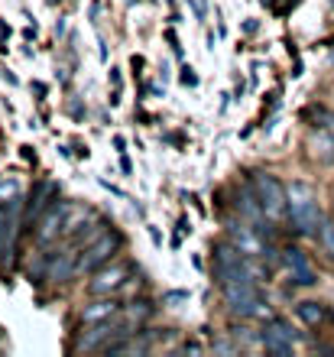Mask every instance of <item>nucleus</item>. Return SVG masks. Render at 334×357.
<instances>
[{
	"label": "nucleus",
	"instance_id": "nucleus-1",
	"mask_svg": "<svg viewBox=\"0 0 334 357\" xmlns=\"http://www.w3.org/2000/svg\"><path fill=\"white\" fill-rule=\"evenodd\" d=\"M286 195H289V218H292L296 231L298 234H315L318 225H321L315 188L305 185V182H292L286 188Z\"/></svg>",
	"mask_w": 334,
	"mask_h": 357
},
{
	"label": "nucleus",
	"instance_id": "nucleus-2",
	"mask_svg": "<svg viewBox=\"0 0 334 357\" xmlns=\"http://www.w3.org/2000/svg\"><path fill=\"white\" fill-rule=\"evenodd\" d=\"M214 273L218 280L224 282H234V280H253V270L247 264V257L237 244H218L214 247Z\"/></svg>",
	"mask_w": 334,
	"mask_h": 357
},
{
	"label": "nucleus",
	"instance_id": "nucleus-3",
	"mask_svg": "<svg viewBox=\"0 0 334 357\" xmlns=\"http://www.w3.org/2000/svg\"><path fill=\"white\" fill-rule=\"evenodd\" d=\"M253 188H257V195H260L263 208H266V218H282L289 211V195L282 182L276 176H269V172H253Z\"/></svg>",
	"mask_w": 334,
	"mask_h": 357
},
{
	"label": "nucleus",
	"instance_id": "nucleus-4",
	"mask_svg": "<svg viewBox=\"0 0 334 357\" xmlns=\"http://www.w3.org/2000/svg\"><path fill=\"white\" fill-rule=\"evenodd\" d=\"M224 302L234 315H253L257 305L263 302L260 289H257V280H234L224 282Z\"/></svg>",
	"mask_w": 334,
	"mask_h": 357
},
{
	"label": "nucleus",
	"instance_id": "nucleus-5",
	"mask_svg": "<svg viewBox=\"0 0 334 357\" xmlns=\"http://www.w3.org/2000/svg\"><path fill=\"white\" fill-rule=\"evenodd\" d=\"M121 244H123V237L117 234V231H104L94 244H88V250L82 254V270L84 273H94L98 266H104V264H111V257L121 250Z\"/></svg>",
	"mask_w": 334,
	"mask_h": 357
},
{
	"label": "nucleus",
	"instance_id": "nucleus-6",
	"mask_svg": "<svg viewBox=\"0 0 334 357\" xmlns=\"http://www.w3.org/2000/svg\"><path fill=\"white\" fill-rule=\"evenodd\" d=\"M130 280V264H104L94 270L91 282H88V292L91 296H111Z\"/></svg>",
	"mask_w": 334,
	"mask_h": 357
},
{
	"label": "nucleus",
	"instance_id": "nucleus-7",
	"mask_svg": "<svg viewBox=\"0 0 334 357\" xmlns=\"http://www.w3.org/2000/svg\"><path fill=\"white\" fill-rule=\"evenodd\" d=\"M82 257H78V250L75 247H68V250H56V254L46 257V276L52 282H66L72 280V273L82 270Z\"/></svg>",
	"mask_w": 334,
	"mask_h": 357
},
{
	"label": "nucleus",
	"instance_id": "nucleus-8",
	"mask_svg": "<svg viewBox=\"0 0 334 357\" xmlns=\"http://www.w3.org/2000/svg\"><path fill=\"white\" fill-rule=\"evenodd\" d=\"M296 341H298V335L292 331V325H286V321H273L269 328L260 331V344L266 351H276V354H292Z\"/></svg>",
	"mask_w": 334,
	"mask_h": 357
},
{
	"label": "nucleus",
	"instance_id": "nucleus-9",
	"mask_svg": "<svg viewBox=\"0 0 334 357\" xmlns=\"http://www.w3.org/2000/svg\"><path fill=\"white\" fill-rule=\"evenodd\" d=\"M66 211H68V202H59V198L46 208V211H43V218H39V231H36V237L43 241V244H52V241L62 234Z\"/></svg>",
	"mask_w": 334,
	"mask_h": 357
},
{
	"label": "nucleus",
	"instance_id": "nucleus-10",
	"mask_svg": "<svg viewBox=\"0 0 334 357\" xmlns=\"http://www.w3.org/2000/svg\"><path fill=\"white\" fill-rule=\"evenodd\" d=\"M282 264H286V270L292 273V282H296V286H315L318 282L315 270H312V264H308V257L302 254L298 247L282 250Z\"/></svg>",
	"mask_w": 334,
	"mask_h": 357
},
{
	"label": "nucleus",
	"instance_id": "nucleus-11",
	"mask_svg": "<svg viewBox=\"0 0 334 357\" xmlns=\"http://www.w3.org/2000/svg\"><path fill=\"white\" fill-rule=\"evenodd\" d=\"M227 231H231V241L237 247H241L243 254H250V257H257L260 254L263 257V250H266V247H263V231L260 227H247V225H241V221H231V225H227Z\"/></svg>",
	"mask_w": 334,
	"mask_h": 357
},
{
	"label": "nucleus",
	"instance_id": "nucleus-12",
	"mask_svg": "<svg viewBox=\"0 0 334 357\" xmlns=\"http://www.w3.org/2000/svg\"><path fill=\"white\" fill-rule=\"evenodd\" d=\"M17 208L20 198H10V208L0 205V264H7L10 250H13V234H17Z\"/></svg>",
	"mask_w": 334,
	"mask_h": 357
},
{
	"label": "nucleus",
	"instance_id": "nucleus-13",
	"mask_svg": "<svg viewBox=\"0 0 334 357\" xmlns=\"http://www.w3.org/2000/svg\"><path fill=\"white\" fill-rule=\"evenodd\" d=\"M237 208L243 211V218H250L253 225L263 231V218H266V208H263V202H260V195H257L253 182H250V185H243L241 192H237Z\"/></svg>",
	"mask_w": 334,
	"mask_h": 357
},
{
	"label": "nucleus",
	"instance_id": "nucleus-14",
	"mask_svg": "<svg viewBox=\"0 0 334 357\" xmlns=\"http://www.w3.org/2000/svg\"><path fill=\"white\" fill-rule=\"evenodd\" d=\"M52 202H56V185H52V182H39L36 195L29 198V208H26V218H23V225L29 227L33 221H39V218H43V211H46Z\"/></svg>",
	"mask_w": 334,
	"mask_h": 357
},
{
	"label": "nucleus",
	"instance_id": "nucleus-15",
	"mask_svg": "<svg viewBox=\"0 0 334 357\" xmlns=\"http://www.w3.org/2000/svg\"><path fill=\"white\" fill-rule=\"evenodd\" d=\"M111 335H121V328H114L111 321H94L91 328L78 335L75 348H78V351H91V348H98L104 338H111ZM121 338H123V335H121Z\"/></svg>",
	"mask_w": 334,
	"mask_h": 357
},
{
	"label": "nucleus",
	"instance_id": "nucleus-16",
	"mask_svg": "<svg viewBox=\"0 0 334 357\" xmlns=\"http://www.w3.org/2000/svg\"><path fill=\"white\" fill-rule=\"evenodd\" d=\"M117 312H121V305H117L111 296H101L98 302H91V305H84L82 309V321L84 325H94V321H111Z\"/></svg>",
	"mask_w": 334,
	"mask_h": 357
},
{
	"label": "nucleus",
	"instance_id": "nucleus-17",
	"mask_svg": "<svg viewBox=\"0 0 334 357\" xmlns=\"http://www.w3.org/2000/svg\"><path fill=\"white\" fill-rule=\"evenodd\" d=\"M296 315L305 321L308 328H318V325L325 321V305H321V302L305 299V302H298V305H296Z\"/></svg>",
	"mask_w": 334,
	"mask_h": 357
},
{
	"label": "nucleus",
	"instance_id": "nucleus-18",
	"mask_svg": "<svg viewBox=\"0 0 334 357\" xmlns=\"http://www.w3.org/2000/svg\"><path fill=\"white\" fill-rule=\"evenodd\" d=\"M146 354L149 351V344L146 341H130L127 335H123V341H117V344H107V354Z\"/></svg>",
	"mask_w": 334,
	"mask_h": 357
},
{
	"label": "nucleus",
	"instance_id": "nucleus-19",
	"mask_svg": "<svg viewBox=\"0 0 334 357\" xmlns=\"http://www.w3.org/2000/svg\"><path fill=\"white\" fill-rule=\"evenodd\" d=\"M321 244H325V250L334 257V221H325V225H321Z\"/></svg>",
	"mask_w": 334,
	"mask_h": 357
},
{
	"label": "nucleus",
	"instance_id": "nucleus-20",
	"mask_svg": "<svg viewBox=\"0 0 334 357\" xmlns=\"http://www.w3.org/2000/svg\"><path fill=\"white\" fill-rule=\"evenodd\" d=\"M20 195V185L13 178H0V198H17Z\"/></svg>",
	"mask_w": 334,
	"mask_h": 357
},
{
	"label": "nucleus",
	"instance_id": "nucleus-21",
	"mask_svg": "<svg viewBox=\"0 0 334 357\" xmlns=\"http://www.w3.org/2000/svg\"><path fill=\"white\" fill-rule=\"evenodd\" d=\"M296 3H298V0H273L269 7H273V13H276V17H282V13H289Z\"/></svg>",
	"mask_w": 334,
	"mask_h": 357
},
{
	"label": "nucleus",
	"instance_id": "nucleus-22",
	"mask_svg": "<svg viewBox=\"0 0 334 357\" xmlns=\"http://www.w3.org/2000/svg\"><path fill=\"white\" fill-rule=\"evenodd\" d=\"M214 351H218V354H237V344H231V341H214Z\"/></svg>",
	"mask_w": 334,
	"mask_h": 357
},
{
	"label": "nucleus",
	"instance_id": "nucleus-23",
	"mask_svg": "<svg viewBox=\"0 0 334 357\" xmlns=\"http://www.w3.org/2000/svg\"><path fill=\"white\" fill-rule=\"evenodd\" d=\"M182 85H188V88H195L198 85V75H195V72H192V68H182Z\"/></svg>",
	"mask_w": 334,
	"mask_h": 357
},
{
	"label": "nucleus",
	"instance_id": "nucleus-24",
	"mask_svg": "<svg viewBox=\"0 0 334 357\" xmlns=\"http://www.w3.org/2000/svg\"><path fill=\"white\" fill-rule=\"evenodd\" d=\"M182 299H188V292H169L166 296V302H182Z\"/></svg>",
	"mask_w": 334,
	"mask_h": 357
},
{
	"label": "nucleus",
	"instance_id": "nucleus-25",
	"mask_svg": "<svg viewBox=\"0 0 334 357\" xmlns=\"http://www.w3.org/2000/svg\"><path fill=\"white\" fill-rule=\"evenodd\" d=\"M111 82H114V88H121V72L117 68H111Z\"/></svg>",
	"mask_w": 334,
	"mask_h": 357
},
{
	"label": "nucleus",
	"instance_id": "nucleus-26",
	"mask_svg": "<svg viewBox=\"0 0 334 357\" xmlns=\"http://www.w3.org/2000/svg\"><path fill=\"white\" fill-rule=\"evenodd\" d=\"M331 62H334V52H331Z\"/></svg>",
	"mask_w": 334,
	"mask_h": 357
}]
</instances>
